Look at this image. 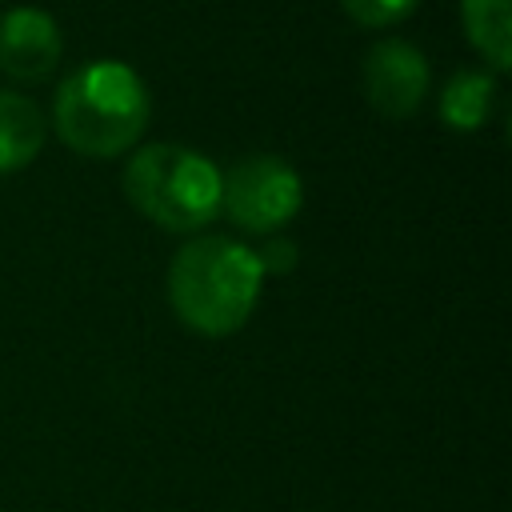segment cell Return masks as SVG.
Masks as SVG:
<instances>
[{
	"label": "cell",
	"instance_id": "cell-7",
	"mask_svg": "<svg viewBox=\"0 0 512 512\" xmlns=\"http://www.w3.org/2000/svg\"><path fill=\"white\" fill-rule=\"evenodd\" d=\"M500 100V76L488 68H460L444 88H440V124L456 132H476L492 120Z\"/></svg>",
	"mask_w": 512,
	"mask_h": 512
},
{
	"label": "cell",
	"instance_id": "cell-3",
	"mask_svg": "<svg viewBox=\"0 0 512 512\" xmlns=\"http://www.w3.org/2000/svg\"><path fill=\"white\" fill-rule=\"evenodd\" d=\"M128 204L164 232H196L220 216V168L176 140L140 144L124 168Z\"/></svg>",
	"mask_w": 512,
	"mask_h": 512
},
{
	"label": "cell",
	"instance_id": "cell-8",
	"mask_svg": "<svg viewBox=\"0 0 512 512\" xmlns=\"http://www.w3.org/2000/svg\"><path fill=\"white\" fill-rule=\"evenodd\" d=\"M44 136H48L44 112L28 96L0 88V176L32 164L44 148Z\"/></svg>",
	"mask_w": 512,
	"mask_h": 512
},
{
	"label": "cell",
	"instance_id": "cell-5",
	"mask_svg": "<svg viewBox=\"0 0 512 512\" xmlns=\"http://www.w3.org/2000/svg\"><path fill=\"white\" fill-rule=\"evenodd\" d=\"M360 84L376 116L384 120H408L424 104L432 88V68L424 52L408 40H380L368 48L360 64Z\"/></svg>",
	"mask_w": 512,
	"mask_h": 512
},
{
	"label": "cell",
	"instance_id": "cell-10",
	"mask_svg": "<svg viewBox=\"0 0 512 512\" xmlns=\"http://www.w3.org/2000/svg\"><path fill=\"white\" fill-rule=\"evenodd\" d=\"M420 0H340V8L364 24V28H388V24H400Z\"/></svg>",
	"mask_w": 512,
	"mask_h": 512
},
{
	"label": "cell",
	"instance_id": "cell-1",
	"mask_svg": "<svg viewBox=\"0 0 512 512\" xmlns=\"http://www.w3.org/2000/svg\"><path fill=\"white\" fill-rule=\"evenodd\" d=\"M264 288L256 252L232 236H196L168 264V304L184 328L220 340L248 324Z\"/></svg>",
	"mask_w": 512,
	"mask_h": 512
},
{
	"label": "cell",
	"instance_id": "cell-6",
	"mask_svg": "<svg viewBox=\"0 0 512 512\" xmlns=\"http://www.w3.org/2000/svg\"><path fill=\"white\" fill-rule=\"evenodd\" d=\"M64 36L52 12L36 4H16L0 16V72L16 84L48 80L60 64Z\"/></svg>",
	"mask_w": 512,
	"mask_h": 512
},
{
	"label": "cell",
	"instance_id": "cell-4",
	"mask_svg": "<svg viewBox=\"0 0 512 512\" xmlns=\"http://www.w3.org/2000/svg\"><path fill=\"white\" fill-rule=\"evenodd\" d=\"M300 204H304L300 172L272 152H252L236 160L228 172H220V212L240 232L276 236L284 224L296 220Z\"/></svg>",
	"mask_w": 512,
	"mask_h": 512
},
{
	"label": "cell",
	"instance_id": "cell-11",
	"mask_svg": "<svg viewBox=\"0 0 512 512\" xmlns=\"http://www.w3.org/2000/svg\"><path fill=\"white\" fill-rule=\"evenodd\" d=\"M256 252V260H260V272L264 276H288V272H296V264H300V248L288 240V236H268L260 248H252Z\"/></svg>",
	"mask_w": 512,
	"mask_h": 512
},
{
	"label": "cell",
	"instance_id": "cell-2",
	"mask_svg": "<svg viewBox=\"0 0 512 512\" xmlns=\"http://www.w3.org/2000/svg\"><path fill=\"white\" fill-rule=\"evenodd\" d=\"M148 88L124 60H92L72 68L52 96L56 136L92 160L124 156L148 128Z\"/></svg>",
	"mask_w": 512,
	"mask_h": 512
},
{
	"label": "cell",
	"instance_id": "cell-9",
	"mask_svg": "<svg viewBox=\"0 0 512 512\" xmlns=\"http://www.w3.org/2000/svg\"><path fill=\"white\" fill-rule=\"evenodd\" d=\"M468 44L484 56L488 72L504 76L512 64V8L508 0H460Z\"/></svg>",
	"mask_w": 512,
	"mask_h": 512
}]
</instances>
